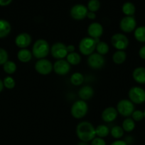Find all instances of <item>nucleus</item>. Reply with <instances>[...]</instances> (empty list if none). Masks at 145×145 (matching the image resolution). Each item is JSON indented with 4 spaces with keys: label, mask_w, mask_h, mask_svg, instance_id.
Listing matches in <instances>:
<instances>
[{
    "label": "nucleus",
    "mask_w": 145,
    "mask_h": 145,
    "mask_svg": "<svg viewBox=\"0 0 145 145\" xmlns=\"http://www.w3.org/2000/svg\"><path fill=\"white\" fill-rule=\"evenodd\" d=\"M118 116V112L115 108L109 106V107L106 108L105 110L102 111L101 117H102V120L105 123H112L115 121L117 119Z\"/></svg>",
    "instance_id": "nucleus-16"
},
{
    "label": "nucleus",
    "mask_w": 145,
    "mask_h": 145,
    "mask_svg": "<svg viewBox=\"0 0 145 145\" xmlns=\"http://www.w3.org/2000/svg\"><path fill=\"white\" fill-rule=\"evenodd\" d=\"M16 65L13 61L8 60L3 65V69L8 74H13L16 71Z\"/></svg>",
    "instance_id": "nucleus-29"
},
{
    "label": "nucleus",
    "mask_w": 145,
    "mask_h": 145,
    "mask_svg": "<svg viewBox=\"0 0 145 145\" xmlns=\"http://www.w3.org/2000/svg\"><path fill=\"white\" fill-rule=\"evenodd\" d=\"M88 10L92 12H96L100 8V2L99 0H90L88 3Z\"/></svg>",
    "instance_id": "nucleus-31"
},
{
    "label": "nucleus",
    "mask_w": 145,
    "mask_h": 145,
    "mask_svg": "<svg viewBox=\"0 0 145 145\" xmlns=\"http://www.w3.org/2000/svg\"><path fill=\"white\" fill-rule=\"evenodd\" d=\"M53 64L48 59H38L35 64V70L36 71L37 73H38L41 75H48L51 73L53 69Z\"/></svg>",
    "instance_id": "nucleus-9"
},
{
    "label": "nucleus",
    "mask_w": 145,
    "mask_h": 145,
    "mask_svg": "<svg viewBox=\"0 0 145 145\" xmlns=\"http://www.w3.org/2000/svg\"><path fill=\"white\" fill-rule=\"evenodd\" d=\"M129 43V39L123 33H115L111 38V44L117 50H125Z\"/></svg>",
    "instance_id": "nucleus-7"
},
{
    "label": "nucleus",
    "mask_w": 145,
    "mask_h": 145,
    "mask_svg": "<svg viewBox=\"0 0 145 145\" xmlns=\"http://www.w3.org/2000/svg\"><path fill=\"white\" fill-rule=\"evenodd\" d=\"M131 116H132V118L136 122H139L144 118V112L140 110H134V111L132 113Z\"/></svg>",
    "instance_id": "nucleus-33"
},
{
    "label": "nucleus",
    "mask_w": 145,
    "mask_h": 145,
    "mask_svg": "<svg viewBox=\"0 0 145 145\" xmlns=\"http://www.w3.org/2000/svg\"><path fill=\"white\" fill-rule=\"evenodd\" d=\"M133 79L138 84H145V67H139L134 69L132 72Z\"/></svg>",
    "instance_id": "nucleus-17"
},
{
    "label": "nucleus",
    "mask_w": 145,
    "mask_h": 145,
    "mask_svg": "<svg viewBox=\"0 0 145 145\" xmlns=\"http://www.w3.org/2000/svg\"><path fill=\"white\" fill-rule=\"evenodd\" d=\"M4 84H3V81L0 79V92H1L4 89Z\"/></svg>",
    "instance_id": "nucleus-41"
},
{
    "label": "nucleus",
    "mask_w": 145,
    "mask_h": 145,
    "mask_svg": "<svg viewBox=\"0 0 145 145\" xmlns=\"http://www.w3.org/2000/svg\"><path fill=\"white\" fill-rule=\"evenodd\" d=\"M103 26L98 22L92 23L88 28V35L93 39L100 38L103 34Z\"/></svg>",
    "instance_id": "nucleus-15"
},
{
    "label": "nucleus",
    "mask_w": 145,
    "mask_h": 145,
    "mask_svg": "<svg viewBox=\"0 0 145 145\" xmlns=\"http://www.w3.org/2000/svg\"><path fill=\"white\" fill-rule=\"evenodd\" d=\"M139 56L142 59H145V45L142 46L139 50Z\"/></svg>",
    "instance_id": "nucleus-36"
},
{
    "label": "nucleus",
    "mask_w": 145,
    "mask_h": 145,
    "mask_svg": "<svg viewBox=\"0 0 145 145\" xmlns=\"http://www.w3.org/2000/svg\"><path fill=\"white\" fill-rule=\"evenodd\" d=\"M88 111V105L85 101L78 100L72 103L71 113L75 119H81L85 117Z\"/></svg>",
    "instance_id": "nucleus-3"
},
{
    "label": "nucleus",
    "mask_w": 145,
    "mask_h": 145,
    "mask_svg": "<svg viewBox=\"0 0 145 145\" xmlns=\"http://www.w3.org/2000/svg\"><path fill=\"white\" fill-rule=\"evenodd\" d=\"M33 54L31 51L28 49H21L17 52V58L18 60L23 63H27L32 59Z\"/></svg>",
    "instance_id": "nucleus-19"
},
{
    "label": "nucleus",
    "mask_w": 145,
    "mask_h": 145,
    "mask_svg": "<svg viewBox=\"0 0 145 145\" xmlns=\"http://www.w3.org/2000/svg\"><path fill=\"white\" fill-rule=\"evenodd\" d=\"M128 96L134 104H142L145 102V90L139 86H133L129 90Z\"/></svg>",
    "instance_id": "nucleus-6"
},
{
    "label": "nucleus",
    "mask_w": 145,
    "mask_h": 145,
    "mask_svg": "<svg viewBox=\"0 0 145 145\" xmlns=\"http://www.w3.org/2000/svg\"><path fill=\"white\" fill-rule=\"evenodd\" d=\"M95 133H96V136H98V137L105 138L109 135L110 133V130L105 125H100L95 128Z\"/></svg>",
    "instance_id": "nucleus-24"
},
{
    "label": "nucleus",
    "mask_w": 145,
    "mask_h": 145,
    "mask_svg": "<svg viewBox=\"0 0 145 145\" xmlns=\"http://www.w3.org/2000/svg\"><path fill=\"white\" fill-rule=\"evenodd\" d=\"M75 47L73 45H67V51L68 53H71V52H75Z\"/></svg>",
    "instance_id": "nucleus-40"
},
{
    "label": "nucleus",
    "mask_w": 145,
    "mask_h": 145,
    "mask_svg": "<svg viewBox=\"0 0 145 145\" xmlns=\"http://www.w3.org/2000/svg\"><path fill=\"white\" fill-rule=\"evenodd\" d=\"M96 45L97 43L93 38L90 37H85L80 41L79 50L82 55L89 56L95 50Z\"/></svg>",
    "instance_id": "nucleus-4"
},
{
    "label": "nucleus",
    "mask_w": 145,
    "mask_h": 145,
    "mask_svg": "<svg viewBox=\"0 0 145 145\" xmlns=\"http://www.w3.org/2000/svg\"><path fill=\"white\" fill-rule=\"evenodd\" d=\"M78 96L80 100L88 101L92 99L94 96V89L90 86H84L78 91Z\"/></svg>",
    "instance_id": "nucleus-18"
},
{
    "label": "nucleus",
    "mask_w": 145,
    "mask_h": 145,
    "mask_svg": "<svg viewBox=\"0 0 145 145\" xmlns=\"http://www.w3.org/2000/svg\"><path fill=\"white\" fill-rule=\"evenodd\" d=\"M8 52L3 48H0V65H4L8 61Z\"/></svg>",
    "instance_id": "nucleus-34"
},
{
    "label": "nucleus",
    "mask_w": 145,
    "mask_h": 145,
    "mask_svg": "<svg viewBox=\"0 0 145 145\" xmlns=\"http://www.w3.org/2000/svg\"><path fill=\"white\" fill-rule=\"evenodd\" d=\"M50 52L53 57L57 59H63L68 54L67 51V45L61 42L53 44L51 47Z\"/></svg>",
    "instance_id": "nucleus-8"
},
{
    "label": "nucleus",
    "mask_w": 145,
    "mask_h": 145,
    "mask_svg": "<svg viewBox=\"0 0 145 145\" xmlns=\"http://www.w3.org/2000/svg\"><path fill=\"white\" fill-rule=\"evenodd\" d=\"M144 118H145V110H144Z\"/></svg>",
    "instance_id": "nucleus-43"
},
{
    "label": "nucleus",
    "mask_w": 145,
    "mask_h": 145,
    "mask_svg": "<svg viewBox=\"0 0 145 145\" xmlns=\"http://www.w3.org/2000/svg\"><path fill=\"white\" fill-rule=\"evenodd\" d=\"M110 145H128L127 143L124 140H117L116 141L113 142Z\"/></svg>",
    "instance_id": "nucleus-37"
},
{
    "label": "nucleus",
    "mask_w": 145,
    "mask_h": 145,
    "mask_svg": "<svg viewBox=\"0 0 145 145\" xmlns=\"http://www.w3.org/2000/svg\"><path fill=\"white\" fill-rule=\"evenodd\" d=\"M66 60L71 65H78L81 62V56L76 52H71L68 54Z\"/></svg>",
    "instance_id": "nucleus-25"
},
{
    "label": "nucleus",
    "mask_w": 145,
    "mask_h": 145,
    "mask_svg": "<svg viewBox=\"0 0 145 145\" xmlns=\"http://www.w3.org/2000/svg\"><path fill=\"white\" fill-rule=\"evenodd\" d=\"M12 1V0H0V6L1 7H5V6L10 4Z\"/></svg>",
    "instance_id": "nucleus-39"
},
{
    "label": "nucleus",
    "mask_w": 145,
    "mask_h": 145,
    "mask_svg": "<svg viewBox=\"0 0 145 145\" xmlns=\"http://www.w3.org/2000/svg\"><path fill=\"white\" fill-rule=\"evenodd\" d=\"M122 127L124 131L127 133H131L135 128V121L132 118H127L123 120L122 124Z\"/></svg>",
    "instance_id": "nucleus-23"
},
{
    "label": "nucleus",
    "mask_w": 145,
    "mask_h": 145,
    "mask_svg": "<svg viewBox=\"0 0 145 145\" xmlns=\"http://www.w3.org/2000/svg\"><path fill=\"white\" fill-rule=\"evenodd\" d=\"M90 145H106L105 140L103 138L95 137L93 140L91 141Z\"/></svg>",
    "instance_id": "nucleus-35"
},
{
    "label": "nucleus",
    "mask_w": 145,
    "mask_h": 145,
    "mask_svg": "<svg viewBox=\"0 0 145 145\" xmlns=\"http://www.w3.org/2000/svg\"><path fill=\"white\" fill-rule=\"evenodd\" d=\"M77 145H90V144H88V143H87V142H80L78 143V144H77Z\"/></svg>",
    "instance_id": "nucleus-42"
},
{
    "label": "nucleus",
    "mask_w": 145,
    "mask_h": 145,
    "mask_svg": "<svg viewBox=\"0 0 145 145\" xmlns=\"http://www.w3.org/2000/svg\"><path fill=\"white\" fill-rule=\"evenodd\" d=\"M135 39L140 42H145V26L142 25L136 28L134 31Z\"/></svg>",
    "instance_id": "nucleus-26"
},
{
    "label": "nucleus",
    "mask_w": 145,
    "mask_h": 145,
    "mask_svg": "<svg viewBox=\"0 0 145 145\" xmlns=\"http://www.w3.org/2000/svg\"><path fill=\"white\" fill-rule=\"evenodd\" d=\"M127 59V54L124 50H117L112 55V61L116 65H122Z\"/></svg>",
    "instance_id": "nucleus-21"
},
{
    "label": "nucleus",
    "mask_w": 145,
    "mask_h": 145,
    "mask_svg": "<svg viewBox=\"0 0 145 145\" xmlns=\"http://www.w3.org/2000/svg\"><path fill=\"white\" fill-rule=\"evenodd\" d=\"M122 11L126 16H133L136 11V8L134 4L127 1L122 5Z\"/></svg>",
    "instance_id": "nucleus-22"
},
{
    "label": "nucleus",
    "mask_w": 145,
    "mask_h": 145,
    "mask_svg": "<svg viewBox=\"0 0 145 145\" xmlns=\"http://www.w3.org/2000/svg\"><path fill=\"white\" fill-rule=\"evenodd\" d=\"M75 132L78 139L83 142H91L96 136L95 127L88 121H82L78 123Z\"/></svg>",
    "instance_id": "nucleus-1"
},
{
    "label": "nucleus",
    "mask_w": 145,
    "mask_h": 145,
    "mask_svg": "<svg viewBox=\"0 0 145 145\" xmlns=\"http://www.w3.org/2000/svg\"><path fill=\"white\" fill-rule=\"evenodd\" d=\"M88 12V8L82 4H75L71 8L70 14L73 19L80 21L87 17Z\"/></svg>",
    "instance_id": "nucleus-12"
},
{
    "label": "nucleus",
    "mask_w": 145,
    "mask_h": 145,
    "mask_svg": "<svg viewBox=\"0 0 145 145\" xmlns=\"http://www.w3.org/2000/svg\"><path fill=\"white\" fill-rule=\"evenodd\" d=\"M51 48L45 40L38 39L35 41L32 47L33 56L38 59H44L50 53Z\"/></svg>",
    "instance_id": "nucleus-2"
},
{
    "label": "nucleus",
    "mask_w": 145,
    "mask_h": 145,
    "mask_svg": "<svg viewBox=\"0 0 145 145\" xmlns=\"http://www.w3.org/2000/svg\"><path fill=\"white\" fill-rule=\"evenodd\" d=\"M116 109L121 116L129 118L134 111V104L129 99H122L117 104Z\"/></svg>",
    "instance_id": "nucleus-5"
},
{
    "label": "nucleus",
    "mask_w": 145,
    "mask_h": 145,
    "mask_svg": "<svg viewBox=\"0 0 145 145\" xmlns=\"http://www.w3.org/2000/svg\"><path fill=\"white\" fill-rule=\"evenodd\" d=\"M119 27L122 32L129 33L134 31L136 28V21L134 16H125L119 23Z\"/></svg>",
    "instance_id": "nucleus-11"
},
{
    "label": "nucleus",
    "mask_w": 145,
    "mask_h": 145,
    "mask_svg": "<svg viewBox=\"0 0 145 145\" xmlns=\"http://www.w3.org/2000/svg\"><path fill=\"white\" fill-rule=\"evenodd\" d=\"M87 63L91 69H100L105 65V59L103 55H100L97 52H93L88 56Z\"/></svg>",
    "instance_id": "nucleus-10"
},
{
    "label": "nucleus",
    "mask_w": 145,
    "mask_h": 145,
    "mask_svg": "<svg viewBox=\"0 0 145 145\" xmlns=\"http://www.w3.org/2000/svg\"><path fill=\"white\" fill-rule=\"evenodd\" d=\"M124 133H125V131L121 126L115 125L112 127L110 130L111 135L113 138L116 139V140H119L120 138H122L124 135Z\"/></svg>",
    "instance_id": "nucleus-30"
},
{
    "label": "nucleus",
    "mask_w": 145,
    "mask_h": 145,
    "mask_svg": "<svg viewBox=\"0 0 145 145\" xmlns=\"http://www.w3.org/2000/svg\"><path fill=\"white\" fill-rule=\"evenodd\" d=\"M11 30V24L6 20L0 19V38L7 37Z\"/></svg>",
    "instance_id": "nucleus-20"
},
{
    "label": "nucleus",
    "mask_w": 145,
    "mask_h": 145,
    "mask_svg": "<svg viewBox=\"0 0 145 145\" xmlns=\"http://www.w3.org/2000/svg\"><path fill=\"white\" fill-rule=\"evenodd\" d=\"M95 50L97 51V53L101 55H105L109 52V47L107 42H104V41H100L96 45Z\"/></svg>",
    "instance_id": "nucleus-28"
},
{
    "label": "nucleus",
    "mask_w": 145,
    "mask_h": 145,
    "mask_svg": "<svg viewBox=\"0 0 145 145\" xmlns=\"http://www.w3.org/2000/svg\"><path fill=\"white\" fill-rule=\"evenodd\" d=\"M31 36L27 33H21L15 38V44L21 49H26L31 43Z\"/></svg>",
    "instance_id": "nucleus-14"
},
{
    "label": "nucleus",
    "mask_w": 145,
    "mask_h": 145,
    "mask_svg": "<svg viewBox=\"0 0 145 145\" xmlns=\"http://www.w3.org/2000/svg\"><path fill=\"white\" fill-rule=\"evenodd\" d=\"M53 69L58 75L63 76L69 73L71 65L65 59H58L53 65Z\"/></svg>",
    "instance_id": "nucleus-13"
},
{
    "label": "nucleus",
    "mask_w": 145,
    "mask_h": 145,
    "mask_svg": "<svg viewBox=\"0 0 145 145\" xmlns=\"http://www.w3.org/2000/svg\"><path fill=\"white\" fill-rule=\"evenodd\" d=\"M71 82L74 86H80L84 82V76L80 72H75L71 75Z\"/></svg>",
    "instance_id": "nucleus-27"
},
{
    "label": "nucleus",
    "mask_w": 145,
    "mask_h": 145,
    "mask_svg": "<svg viewBox=\"0 0 145 145\" xmlns=\"http://www.w3.org/2000/svg\"><path fill=\"white\" fill-rule=\"evenodd\" d=\"M3 84H4V86L8 89H12L15 87L16 86V82L13 77L8 76L7 77L4 78L3 80Z\"/></svg>",
    "instance_id": "nucleus-32"
},
{
    "label": "nucleus",
    "mask_w": 145,
    "mask_h": 145,
    "mask_svg": "<svg viewBox=\"0 0 145 145\" xmlns=\"http://www.w3.org/2000/svg\"><path fill=\"white\" fill-rule=\"evenodd\" d=\"M87 18H88L90 20H94L96 18V14L95 12H92V11H88V14H87Z\"/></svg>",
    "instance_id": "nucleus-38"
}]
</instances>
